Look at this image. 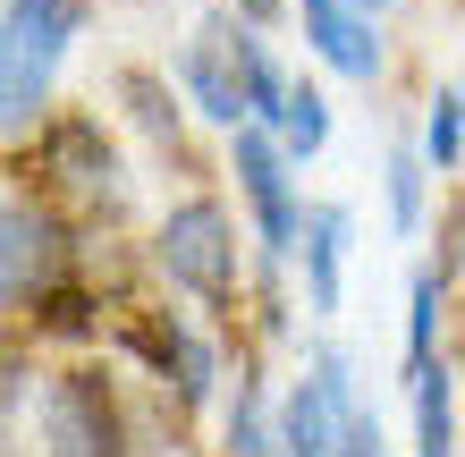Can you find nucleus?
<instances>
[{"mask_svg": "<svg viewBox=\"0 0 465 457\" xmlns=\"http://www.w3.org/2000/svg\"><path fill=\"white\" fill-rule=\"evenodd\" d=\"M245 9H254V17H271V9H280V0H245Z\"/></svg>", "mask_w": 465, "mask_h": 457, "instance_id": "18", "label": "nucleus"}, {"mask_svg": "<svg viewBox=\"0 0 465 457\" xmlns=\"http://www.w3.org/2000/svg\"><path fill=\"white\" fill-rule=\"evenodd\" d=\"M280 441H271V423H262V398L237 382V415H229V457H271Z\"/></svg>", "mask_w": 465, "mask_h": 457, "instance_id": "14", "label": "nucleus"}, {"mask_svg": "<svg viewBox=\"0 0 465 457\" xmlns=\"http://www.w3.org/2000/svg\"><path fill=\"white\" fill-rule=\"evenodd\" d=\"M153 356H161V364H178V398H212V382H221V364H212V347H203L195 331L153 339Z\"/></svg>", "mask_w": 465, "mask_h": 457, "instance_id": "11", "label": "nucleus"}, {"mask_svg": "<svg viewBox=\"0 0 465 457\" xmlns=\"http://www.w3.org/2000/svg\"><path fill=\"white\" fill-rule=\"evenodd\" d=\"M390 212H398V229H423V161L415 153H390Z\"/></svg>", "mask_w": 465, "mask_h": 457, "instance_id": "15", "label": "nucleus"}, {"mask_svg": "<svg viewBox=\"0 0 465 457\" xmlns=\"http://www.w3.org/2000/svg\"><path fill=\"white\" fill-rule=\"evenodd\" d=\"M296 9H305V43H313L331 68H347V76H372V68H381L372 17L355 9V0H296Z\"/></svg>", "mask_w": 465, "mask_h": 457, "instance_id": "7", "label": "nucleus"}, {"mask_svg": "<svg viewBox=\"0 0 465 457\" xmlns=\"http://www.w3.org/2000/svg\"><path fill=\"white\" fill-rule=\"evenodd\" d=\"M457 144H465V94H431V119H423V153L440 161H457Z\"/></svg>", "mask_w": 465, "mask_h": 457, "instance_id": "13", "label": "nucleus"}, {"mask_svg": "<svg viewBox=\"0 0 465 457\" xmlns=\"http://www.w3.org/2000/svg\"><path fill=\"white\" fill-rule=\"evenodd\" d=\"M237 186H245V204H254V221H262V246L271 254H288L296 237H305L313 212L296 204V186H288V153L262 136V127H237Z\"/></svg>", "mask_w": 465, "mask_h": 457, "instance_id": "4", "label": "nucleus"}, {"mask_svg": "<svg viewBox=\"0 0 465 457\" xmlns=\"http://www.w3.org/2000/svg\"><path fill=\"white\" fill-rule=\"evenodd\" d=\"M449 373L415 364V457H449Z\"/></svg>", "mask_w": 465, "mask_h": 457, "instance_id": "10", "label": "nucleus"}, {"mask_svg": "<svg viewBox=\"0 0 465 457\" xmlns=\"http://www.w3.org/2000/svg\"><path fill=\"white\" fill-rule=\"evenodd\" d=\"M76 25H85V0H9V35H0V119L9 127L35 119Z\"/></svg>", "mask_w": 465, "mask_h": 457, "instance_id": "1", "label": "nucleus"}, {"mask_svg": "<svg viewBox=\"0 0 465 457\" xmlns=\"http://www.w3.org/2000/svg\"><path fill=\"white\" fill-rule=\"evenodd\" d=\"M431 313H440V280L415 272V297H406V356L431 364Z\"/></svg>", "mask_w": 465, "mask_h": 457, "instance_id": "16", "label": "nucleus"}, {"mask_svg": "<svg viewBox=\"0 0 465 457\" xmlns=\"http://www.w3.org/2000/svg\"><path fill=\"white\" fill-rule=\"evenodd\" d=\"M347 457H390V449H381V423H372L364 407L347 415Z\"/></svg>", "mask_w": 465, "mask_h": 457, "instance_id": "17", "label": "nucleus"}, {"mask_svg": "<svg viewBox=\"0 0 465 457\" xmlns=\"http://www.w3.org/2000/svg\"><path fill=\"white\" fill-rule=\"evenodd\" d=\"M161 272L178 288H195V297L221 305L237 288V246H229V212L221 204H178L170 221H161Z\"/></svg>", "mask_w": 465, "mask_h": 457, "instance_id": "2", "label": "nucleus"}, {"mask_svg": "<svg viewBox=\"0 0 465 457\" xmlns=\"http://www.w3.org/2000/svg\"><path fill=\"white\" fill-rule=\"evenodd\" d=\"M322 136H331V102H322L313 85H296L288 94V119H280V153L305 161V153H322Z\"/></svg>", "mask_w": 465, "mask_h": 457, "instance_id": "12", "label": "nucleus"}, {"mask_svg": "<svg viewBox=\"0 0 465 457\" xmlns=\"http://www.w3.org/2000/svg\"><path fill=\"white\" fill-rule=\"evenodd\" d=\"M339 237H347V212H339V204H313V221H305V280H313V313H339Z\"/></svg>", "mask_w": 465, "mask_h": 457, "instance_id": "9", "label": "nucleus"}, {"mask_svg": "<svg viewBox=\"0 0 465 457\" xmlns=\"http://www.w3.org/2000/svg\"><path fill=\"white\" fill-rule=\"evenodd\" d=\"M186 85H195L203 119H221L229 136L237 127H254V94H245V60H237V25H203L195 43H186Z\"/></svg>", "mask_w": 465, "mask_h": 457, "instance_id": "5", "label": "nucleus"}, {"mask_svg": "<svg viewBox=\"0 0 465 457\" xmlns=\"http://www.w3.org/2000/svg\"><path fill=\"white\" fill-rule=\"evenodd\" d=\"M43 432H51V457H119V415H111V390L94 373H68L43 407Z\"/></svg>", "mask_w": 465, "mask_h": 457, "instance_id": "6", "label": "nucleus"}, {"mask_svg": "<svg viewBox=\"0 0 465 457\" xmlns=\"http://www.w3.org/2000/svg\"><path fill=\"white\" fill-rule=\"evenodd\" d=\"M0 237H9V254H0V288H9V297H35V288L51 280V263H60V237H51V221H43L35 204H9Z\"/></svg>", "mask_w": 465, "mask_h": 457, "instance_id": "8", "label": "nucleus"}, {"mask_svg": "<svg viewBox=\"0 0 465 457\" xmlns=\"http://www.w3.org/2000/svg\"><path fill=\"white\" fill-rule=\"evenodd\" d=\"M347 415H355V390L339 356H322L313 382H296L280 407V457H347Z\"/></svg>", "mask_w": 465, "mask_h": 457, "instance_id": "3", "label": "nucleus"}, {"mask_svg": "<svg viewBox=\"0 0 465 457\" xmlns=\"http://www.w3.org/2000/svg\"><path fill=\"white\" fill-rule=\"evenodd\" d=\"M355 9H364V17H372V9H381V0H355Z\"/></svg>", "mask_w": 465, "mask_h": 457, "instance_id": "19", "label": "nucleus"}]
</instances>
